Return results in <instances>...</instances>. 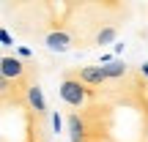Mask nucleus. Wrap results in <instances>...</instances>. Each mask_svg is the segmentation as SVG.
I'll return each instance as SVG.
<instances>
[{"label": "nucleus", "mask_w": 148, "mask_h": 142, "mask_svg": "<svg viewBox=\"0 0 148 142\" xmlns=\"http://www.w3.org/2000/svg\"><path fill=\"white\" fill-rule=\"evenodd\" d=\"M30 74H33V69L27 63H22L19 58H14V55H3V58H0V77L14 82L19 90H25L27 85H33Z\"/></svg>", "instance_id": "1"}, {"label": "nucleus", "mask_w": 148, "mask_h": 142, "mask_svg": "<svg viewBox=\"0 0 148 142\" xmlns=\"http://www.w3.org/2000/svg\"><path fill=\"white\" fill-rule=\"evenodd\" d=\"M58 93H60V99H63V104H69V107H82L85 99H88V88H85L74 74H66L63 77Z\"/></svg>", "instance_id": "2"}, {"label": "nucleus", "mask_w": 148, "mask_h": 142, "mask_svg": "<svg viewBox=\"0 0 148 142\" xmlns=\"http://www.w3.org/2000/svg\"><path fill=\"white\" fill-rule=\"evenodd\" d=\"M44 47L52 49V52H69L74 47V38L69 30H63V27H55V30H49L47 36H44Z\"/></svg>", "instance_id": "3"}, {"label": "nucleus", "mask_w": 148, "mask_h": 142, "mask_svg": "<svg viewBox=\"0 0 148 142\" xmlns=\"http://www.w3.org/2000/svg\"><path fill=\"white\" fill-rule=\"evenodd\" d=\"M25 104H27V109H33L38 118H47V101H44V93H41V88H38L36 82L25 88Z\"/></svg>", "instance_id": "4"}, {"label": "nucleus", "mask_w": 148, "mask_h": 142, "mask_svg": "<svg viewBox=\"0 0 148 142\" xmlns=\"http://www.w3.org/2000/svg\"><path fill=\"white\" fill-rule=\"evenodd\" d=\"M74 77H77L85 88H96V85H104V82H107L104 71H101V66H85V69H79Z\"/></svg>", "instance_id": "5"}, {"label": "nucleus", "mask_w": 148, "mask_h": 142, "mask_svg": "<svg viewBox=\"0 0 148 142\" xmlns=\"http://www.w3.org/2000/svg\"><path fill=\"white\" fill-rule=\"evenodd\" d=\"M69 134H71V142H88L90 139V131H88V123L74 112L69 115Z\"/></svg>", "instance_id": "6"}, {"label": "nucleus", "mask_w": 148, "mask_h": 142, "mask_svg": "<svg viewBox=\"0 0 148 142\" xmlns=\"http://www.w3.org/2000/svg\"><path fill=\"white\" fill-rule=\"evenodd\" d=\"M101 71H104L107 79H118V77L126 74V63H123V60H110L107 66H101Z\"/></svg>", "instance_id": "7"}, {"label": "nucleus", "mask_w": 148, "mask_h": 142, "mask_svg": "<svg viewBox=\"0 0 148 142\" xmlns=\"http://www.w3.org/2000/svg\"><path fill=\"white\" fill-rule=\"evenodd\" d=\"M115 36H118V30H115V27H104V30H99V33L93 36V44H99V47H104V44L115 41Z\"/></svg>", "instance_id": "8"}, {"label": "nucleus", "mask_w": 148, "mask_h": 142, "mask_svg": "<svg viewBox=\"0 0 148 142\" xmlns=\"http://www.w3.org/2000/svg\"><path fill=\"white\" fill-rule=\"evenodd\" d=\"M0 44H3V47H11V44H14L11 33H8V30H3V27H0Z\"/></svg>", "instance_id": "9"}, {"label": "nucleus", "mask_w": 148, "mask_h": 142, "mask_svg": "<svg viewBox=\"0 0 148 142\" xmlns=\"http://www.w3.org/2000/svg\"><path fill=\"white\" fill-rule=\"evenodd\" d=\"M16 55H19V60H22V58H30L33 52H30V49H27V47H19V49H16Z\"/></svg>", "instance_id": "10"}, {"label": "nucleus", "mask_w": 148, "mask_h": 142, "mask_svg": "<svg viewBox=\"0 0 148 142\" xmlns=\"http://www.w3.org/2000/svg\"><path fill=\"white\" fill-rule=\"evenodd\" d=\"M60 123H63V120H60V115H52V126H55V131H60Z\"/></svg>", "instance_id": "11"}, {"label": "nucleus", "mask_w": 148, "mask_h": 142, "mask_svg": "<svg viewBox=\"0 0 148 142\" xmlns=\"http://www.w3.org/2000/svg\"><path fill=\"white\" fill-rule=\"evenodd\" d=\"M140 74H143V77L148 79V63H143V66H140Z\"/></svg>", "instance_id": "12"}]
</instances>
